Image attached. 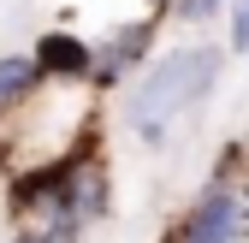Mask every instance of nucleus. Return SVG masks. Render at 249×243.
<instances>
[{
    "mask_svg": "<svg viewBox=\"0 0 249 243\" xmlns=\"http://www.w3.org/2000/svg\"><path fill=\"white\" fill-rule=\"evenodd\" d=\"M220 66H226L220 48H172V53H160L148 66V77L131 89V101H124V125L142 142H160L172 119L190 113L208 89L220 83Z\"/></svg>",
    "mask_w": 249,
    "mask_h": 243,
    "instance_id": "f257e3e1",
    "label": "nucleus"
},
{
    "mask_svg": "<svg viewBox=\"0 0 249 243\" xmlns=\"http://www.w3.org/2000/svg\"><path fill=\"white\" fill-rule=\"evenodd\" d=\"M178 231H184V243H243L249 226H243L237 190H231V184H208V190L178 214Z\"/></svg>",
    "mask_w": 249,
    "mask_h": 243,
    "instance_id": "f03ea898",
    "label": "nucleus"
},
{
    "mask_svg": "<svg viewBox=\"0 0 249 243\" xmlns=\"http://www.w3.org/2000/svg\"><path fill=\"white\" fill-rule=\"evenodd\" d=\"M30 59H36L42 77H59V83H83L89 71H95V48H89L83 36H71V30H42L36 48H30Z\"/></svg>",
    "mask_w": 249,
    "mask_h": 243,
    "instance_id": "7ed1b4c3",
    "label": "nucleus"
},
{
    "mask_svg": "<svg viewBox=\"0 0 249 243\" xmlns=\"http://www.w3.org/2000/svg\"><path fill=\"white\" fill-rule=\"evenodd\" d=\"M148 48H154V18H137V24H124V30H113V42L107 48H95V77L101 89H113L124 71H137L142 59H148Z\"/></svg>",
    "mask_w": 249,
    "mask_h": 243,
    "instance_id": "20e7f679",
    "label": "nucleus"
},
{
    "mask_svg": "<svg viewBox=\"0 0 249 243\" xmlns=\"http://www.w3.org/2000/svg\"><path fill=\"white\" fill-rule=\"evenodd\" d=\"M36 83H42V71H36V59H30V53H0V107L30 101V95H36Z\"/></svg>",
    "mask_w": 249,
    "mask_h": 243,
    "instance_id": "39448f33",
    "label": "nucleus"
},
{
    "mask_svg": "<svg viewBox=\"0 0 249 243\" xmlns=\"http://www.w3.org/2000/svg\"><path fill=\"white\" fill-rule=\"evenodd\" d=\"M172 6H178L184 24H208V18H220V12H226V0H172Z\"/></svg>",
    "mask_w": 249,
    "mask_h": 243,
    "instance_id": "423d86ee",
    "label": "nucleus"
},
{
    "mask_svg": "<svg viewBox=\"0 0 249 243\" xmlns=\"http://www.w3.org/2000/svg\"><path fill=\"white\" fill-rule=\"evenodd\" d=\"M231 53H249V0H231Z\"/></svg>",
    "mask_w": 249,
    "mask_h": 243,
    "instance_id": "0eeeda50",
    "label": "nucleus"
},
{
    "mask_svg": "<svg viewBox=\"0 0 249 243\" xmlns=\"http://www.w3.org/2000/svg\"><path fill=\"white\" fill-rule=\"evenodd\" d=\"M237 202H243V226H249V184H243V190H237Z\"/></svg>",
    "mask_w": 249,
    "mask_h": 243,
    "instance_id": "6e6552de",
    "label": "nucleus"
}]
</instances>
